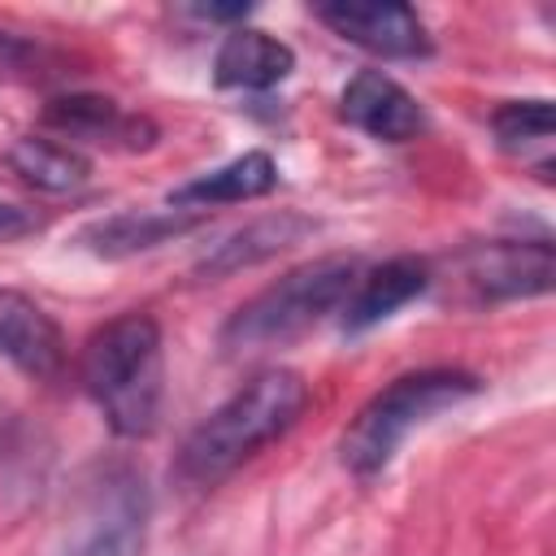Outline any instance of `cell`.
<instances>
[{
	"instance_id": "cell-1",
	"label": "cell",
	"mask_w": 556,
	"mask_h": 556,
	"mask_svg": "<svg viewBox=\"0 0 556 556\" xmlns=\"http://www.w3.org/2000/svg\"><path fill=\"white\" fill-rule=\"evenodd\" d=\"M308 404V382L295 369H261L235 395H226L182 443L178 473L195 486L230 478L265 443L282 439Z\"/></svg>"
},
{
	"instance_id": "cell-2",
	"label": "cell",
	"mask_w": 556,
	"mask_h": 556,
	"mask_svg": "<svg viewBox=\"0 0 556 556\" xmlns=\"http://www.w3.org/2000/svg\"><path fill=\"white\" fill-rule=\"evenodd\" d=\"M78 378L122 439L152 434L165 400V343L156 317L122 313L104 321L83 343Z\"/></svg>"
},
{
	"instance_id": "cell-3",
	"label": "cell",
	"mask_w": 556,
	"mask_h": 556,
	"mask_svg": "<svg viewBox=\"0 0 556 556\" xmlns=\"http://www.w3.org/2000/svg\"><path fill=\"white\" fill-rule=\"evenodd\" d=\"M482 382L465 369H417L395 382H387L343 430L339 456L356 478H374L391 465L400 443L443 408H456L460 400L478 395Z\"/></svg>"
},
{
	"instance_id": "cell-4",
	"label": "cell",
	"mask_w": 556,
	"mask_h": 556,
	"mask_svg": "<svg viewBox=\"0 0 556 556\" xmlns=\"http://www.w3.org/2000/svg\"><path fill=\"white\" fill-rule=\"evenodd\" d=\"M356 274L361 265L352 256H321L282 274L278 282H269L265 291H256L248 304L230 313V321L222 326V348L239 356V352L291 343L295 334L313 330L326 313L343 308Z\"/></svg>"
},
{
	"instance_id": "cell-5",
	"label": "cell",
	"mask_w": 556,
	"mask_h": 556,
	"mask_svg": "<svg viewBox=\"0 0 556 556\" xmlns=\"http://www.w3.org/2000/svg\"><path fill=\"white\" fill-rule=\"evenodd\" d=\"M148 517L152 495L143 473L130 465H109L87 482L56 556H143Z\"/></svg>"
},
{
	"instance_id": "cell-6",
	"label": "cell",
	"mask_w": 556,
	"mask_h": 556,
	"mask_svg": "<svg viewBox=\"0 0 556 556\" xmlns=\"http://www.w3.org/2000/svg\"><path fill=\"white\" fill-rule=\"evenodd\" d=\"M556 252L547 239H491L452 256V295L460 304H504L552 291Z\"/></svg>"
},
{
	"instance_id": "cell-7",
	"label": "cell",
	"mask_w": 556,
	"mask_h": 556,
	"mask_svg": "<svg viewBox=\"0 0 556 556\" xmlns=\"http://www.w3.org/2000/svg\"><path fill=\"white\" fill-rule=\"evenodd\" d=\"M317 22H326L348 43L387 61L430 56L426 22L417 17V9L395 0H330V4H317Z\"/></svg>"
},
{
	"instance_id": "cell-8",
	"label": "cell",
	"mask_w": 556,
	"mask_h": 556,
	"mask_svg": "<svg viewBox=\"0 0 556 556\" xmlns=\"http://www.w3.org/2000/svg\"><path fill=\"white\" fill-rule=\"evenodd\" d=\"M43 126L56 130L61 139L74 143H96V148H122L139 152L156 143V126L139 113H126L109 96H56L43 109Z\"/></svg>"
},
{
	"instance_id": "cell-9",
	"label": "cell",
	"mask_w": 556,
	"mask_h": 556,
	"mask_svg": "<svg viewBox=\"0 0 556 556\" xmlns=\"http://www.w3.org/2000/svg\"><path fill=\"white\" fill-rule=\"evenodd\" d=\"M339 113H343L348 126H356V130H365L369 139H382V143H408L426 130V113L413 100V91H404L382 70H361L343 87Z\"/></svg>"
},
{
	"instance_id": "cell-10",
	"label": "cell",
	"mask_w": 556,
	"mask_h": 556,
	"mask_svg": "<svg viewBox=\"0 0 556 556\" xmlns=\"http://www.w3.org/2000/svg\"><path fill=\"white\" fill-rule=\"evenodd\" d=\"M313 230H317V222L304 217V213H291V208L265 213V217L239 226L235 235H226L222 243H213V252L200 256L195 278H208V282H213V278H230V274H239V269H252V265H261V261H269V256H278V252L304 243Z\"/></svg>"
},
{
	"instance_id": "cell-11",
	"label": "cell",
	"mask_w": 556,
	"mask_h": 556,
	"mask_svg": "<svg viewBox=\"0 0 556 556\" xmlns=\"http://www.w3.org/2000/svg\"><path fill=\"white\" fill-rule=\"evenodd\" d=\"M0 356L30 378H52L65 361L61 326L22 291L0 287Z\"/></svg>"
},
{
	"instance_id": "cell-12",
	"label": "cell",
	"mask_w": 556,
	"mask_h": 556,
	"mask_svg": "<svg viewBox=\"0 0 556 556\" xmlns=\"http://www.w3.org/2000/svg\"><path fill=\"white\" fill-rule=\"evenodd\" d=\"M430 265L417 261V256H391L382 265H374L369 274H356L348 300H343V330L356 334V330H369L378 326L382 317H391L395 308H404L408 300H417L426 287H430Z\"/></svg>"
},
{
	"instance_id": "cell-13",
	"label": "cell",
	"mask_w": 556,
	"mask_h": 556,
	"mask_svg": "<svg viewBox=\"0 0 556 556\" xmlns=\"http://www.w3.org/2000/svg\"><path fill=\"white\" fill-rule=\"evenodd\" d=\"M200 222H204V213H191V208H130V213H113V217L91 222L78 235V243L96 256L122 261V256H135V252H152L169 239H182Z\"/></svg>"
},
{
	"instance_id": "cell-14",
	"label": "cell",
	"mask_w": 556,
	"mask_h": 556,
	"mask_svg": "<svg viewBox=\"0 0 556 556\" xmlns=\"http://www.w3.org/2000/svg\"><path fill=\"white\" fill-rule=\"evenodd\" d=\"M295 70V52L252 26H239L222 39L217 56H213V74L222 87H243V91H265L278 87L287 74Z\"/></svg>"
},
{
	"instance_id": "cell-15",
	"label": "cell",
	"mask_w": 556,
	"mask_h": 556,
	"mask_svg": "<svg viewBox=\"0 0 556 556\" xmlns=\"http://www.w3.org/2000/svg\"><path fill=\"white\" fill-rule=\"evenodd\" d=\"M278 182V165L269 152H243L191 182H182L178 191H169V208H191L204 213L213 204H239V200H256L265 191H274Z\"/></svg>"
},
{
	"instance_id": "cell-16",
	"label": "cell",
	"mask_w": 556,
	"mask_h": 556,
	"mask_svg": "<svg viewBox=\"0 0 556 556\" xmlns=\"http://www.w3.org/2000/svg\"><path fill=\"white\" fill-rule=\"evenodd\" d=\"M9 165L13 174L35 187V191H52V195H65V191H78L91 174L87 156L61 139H48V135H22L13 148H9Z\"/></svg>"
},
{
	"instance_id": "cell-17",
	"label": "cell",
	"mask_w": 556,
	"mask_h": 556,
	"mask_svg": "<svg viewBox=\"0 0 556 556\" xmlns=\"http://www.w3.org/2000/svg\"><path fill=\"white\" fill-rule=\"evenodd\" d=\"M491 130L495 143L513 156H521L526 165H534L543 178L552 169V100H508L491 113Z\"/></svg>"
},
{
	"instance_id": "cell-18",
	"label": "cell",
	"mask_w": 556,
	"mask_h": 556,
	"mask_svg": "<svg viewBox=\"0 0 556 556\" xmlns=\"http://www.w3.org/2000/svg\"><path fill=\"white\" fill-rule=\"evenodd\" d=\"M35 56H39V52H35L26 39L0 30V74H13V70H22V65H30Z\"/></svg>"
},
{
	"instance_id": "cell-19",
	"label": "cell",
	"mask_w": 556,
	"mask_h": 556,
	"mask_svg": "<svg viewBox=\"0 0 556 556\" xmlns=\"http://www.w3.org/2000/svg\"><path fill=\"white\" fill-rule=\"evenodd\" d=\"M26 230H35V213H26L17 204H0V239L26 235Z\"/></svg>"
}]
</instances>
